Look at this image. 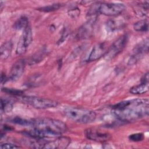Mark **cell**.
Listing matches in <instances>:
<instances>
[{"label":"cell","instance_id":"obj_1","mask_svg":"<svg viewBox=\"0 0 149 149\" xmlns=\"http://www.w3.org/2000/svg\"><path fill=\"white\" fill-rule=\"evenodd\" d=\"M112 114L121 122H133L148 115V100L136 98L119 102L112 107Z\"/></svg>","mask_w":149,"mask_h":149},{"label":"cell","instance_id":"obj_2","mask_svg":"<svg viewBox=\"0 0 149 149\" xmlns=\"http://www.w3.org/2000/svg\"><path fill=\"white\" fill-rule=\"evenodd\" d=\"M31 129L25 132L31 138L44 140L61 136L66 132V125L61 120L49 118H38L31 119Z\"/></svg>","mask_w":149,"mask_h":149},{"label":"cell","instance_id":"obj_3","mask_svg":"<svg viewBox=\"0 0 149 149\" xmlns=\"http://www.w3.org/2000/svg\"><path fill=\"white\" fill-rule=\"evenodd\" d=\"M65 115L70 120L79 123H90L96 118L94 111L81 107H71L65 111Z\"/></svg>","mask_w":149,"mask_h":149},{"label":"cell","instance_id":"obj_4","mask_svg":"<svg viewBox=\"0 0 149 149\" xmlns=\"http://www.w3.org/2000/svg\"><path fill=\"white\" fill-rule=\"evenodd\" d=\"M90 13L93 15L97 13L108 16H115L120 14L125 9V6L120 3L98 2L93 4Z\"/></svg>","mask_w":149,"mask_h":149},{"label":"cell","instance_id":"obj_5","mask_svg":"<svg viewBox=\"0 0 149 149\" xmlns=\"http://www.w3.org/2000/svg\"><path fill=\"white\" fill-rule=\"evenodd\" d=\"M22 101L37 109H48L56 107L58 102L55 100L35 96H23Z\"/></svg>","mask_w":149,"mask_h":149},{"label":"cell","instance_id":"obj_6","mask_svg":"<svg viewBox=\"0 0 149 149\" xmlns=\"http://www.w3.org/2000/svg\"><path fill=\"white\" fill-rule=\"evenodd\" d=\"M33 41L32 30L30 25L26 27L23 30V33L18 41L16 52L17 55H22L24 54L29 46Z\"/></svg>","mask_w":149,"mask_h":149},{"label":"cell","instance_id":"obj_7","mask_svg":"<svg viewBox=\"0 0 149 149\" xmlns=\"http://www.w3.org/2000/svg\"><path fill=\"white\" fill-rule=\"evenodd\" d=\"M128 41V37L126 34L123 35L119 37L108 48L105 58L107 59H111L120 54L126 45Z\"/></svg>","mask_w":149,"mask_h":149},{"label":"cell","instance_id":"obj_8","mask_svg":"<svg viewBox=\"0 0 149 149\" xmlns=\"http://www.w3.org/2000/svg\"><path fill=\"white\" fill-rule=\"evenodd\" d=\"M87 139L100 142L107 141L111 139V136L108 132H102L95 128H88L84 132Z\"/></svg>","mask_w":149,"mask_h":149},{"label":"cell","instance_id":"obj_9","mask_svg":"<svg viewBox=\"0 0 149 149\" xmlns=\"http://www.w3.org/2000/svg\"><path fill=\"white\" fill-rule=\"evenodd\" d=\"M148 51V39L146 38L143 41L139 43L135 47L133 51V54L130 57L129 63H135L140 58Z\"/></svg>","mask_w":149,"mask_h":149},{"label":"cell","instance_id":"obj_10","mask_svg":"<svg viewBox=\"0 0 149 149\" xmlns=\"http://www.w3.org/2000/svg\"><path fill=\"white\" fill-rule=\"evenodd\" d=\"M24 68L25 61L23 59L17 60L11 68L9 73V79L12 81H16L19 79L24 72Z\"/></svg>","mask_w":149,"mask_h":149},{"label":"cell","instance_id":"obj_11","mask_svg":"<svg viewBox=\"0 0 149 149\" xmlns=\"http://www.w3.org/2000/svg\"><path fill=\"white\" fill-rule=\"evenodd\" d=\"M70 143V139L65 136H59L54 140L48 141L45 143L44 148H65L68 147Z\"/></svg>","mask_w":149,"mask_h":149},{"label":"cell","instance_id":"obj_12","mask_svg":"<svg viewBox=\"0 0 149 149\" xmlns=\"http://www.w3.org/2000/svg\"><path fill=\"white\" fill-rule=\"evenodd\" d=\"M108 49L107 45L105 42H100L96 44L93 48L87 59V61L92 62L100 59L105 55Z\"/></svg>","mask_w":149,"mask_h":149},{"label":"cell","instance_id":"obj_13","mask_svg":"<svg viewBox=\"0 0 149 149\" xmlns=\"http://www.w3.org/2000/svg\"><path fill=\"white\" fill-rule=\"evenodd\" d=\"M95 19L96 17L90 19L79 29L78 31V36L80 38H84L88 37L90 35L93 29Z\"/></svg>","mask_w":149,"mask_h":149},{"label":"cell","instance_id":"obj_14","mask_svg":"<svg viewBox=\"0 0 149 149\" xmlns=\"http://www.w3.org/2000/svg\"><path fill=\"white\" fill-rule=\"evenodd\" d=\"M12 49V42L7 41L4 42L1 47V60H6L10 55Z\"/></svg>","mask_w":149,"mask_h":149},{"label":"cell","instance_id":"obj_15","mask_svg":"<svg viewBox=\"0 0 149 149\" xmlns=\"http://www.w3.org/2000/svg\"><path fill=\"white\" fill-rule=\"evenodd\" d=\"M148 91V83L141 82L140 84L133 86L130 89V93L133 94H142Z\"/></svg>","mask_w":149,"mask_h":149},{"label":"cell","instance_id":"obj_16","mask_svg":"<svg viewBox=\"0 0 149 149\" xmlns=\"http://www.w3.org/2000/svg\"><path fill=\"white\" fill-rule=\"evenodd\" d=\"M133 28L137 31L146 32L148 31V22L147 19L140 20L134 24Z\"/></svg>","mask_w":149,"mask_h":149},{"label":"cell","instance_id":"obj_17","mask_svg":"<svg viewBox=\"0 0 149 149\" xmlns=\"http://www.w3.org/2000/svg\"><path fill=\"white\" fill-rule=\"evenodd\" d=\"M46 49H42L39 51L38 52L36 53L33 56L30 58L29 63L30 65H34L40 62L41 60H42V59L46 55Z\"/></svg>","mask_w":149,"mask_h":149},{"label":"cell","instance_id":"obj_18","mask_svg":"<svg viewBox=\"0 0 149 149\" xmlns=\"http://www.w3.org/2000/svg\"><path fill=\"white\" fill-rule=\"evenodd\" d=\"M29 25V23L28 19L25 16H23V17H20L14 23L13 27L15 29H16V30H23Z\"/></svg>","mask_w":149,"mask_h":149},{"label":"cell","instance_id":"obj_19","mask_svg":"<svg viewBox=\"0 0 149 149\" xmlns=\"http://www.w3.org/2000/svg\"><path fill=\"white\" fill-rule=\"evenodd\" d=\"M148 9V2L146 1L142 3L139 4L135 8L136 13L140 16H144L147 13Z\"/></svg>","mask_w":149,"mask_h":149},{"label":"cell","instance_id":"obj_20","mask_svg":"<svg viewBox=\"0 0 149 149\" xmlns=\"http://www.w3.org/2000/svg\"><path fill=\"white\" fill-rule=\"evenodd\" d=\"M1 105V111H3L5 113L10 112L13 108L12 103L8 99H3L2 98Z\"/></svg>","mask_w":149,"mask_h":149},{"label":"cell","instance_id":"obj_21","mask_svg":"<svg viewBox=\"0 0 149 149\" xmlns=\"http://www.w3.org/2000/svg\"><path fill=\"white\" fill-rule=\"evenodd\" d=\"M122 23L118 21H115L113 20H109L107 23V27L108 29L110 31H114L119 29V27H122Z\"/></svg>","mask_w":149,"mask_h":149},{"label":"cell","instance_id":"obj_22","mask_svg":"<svg viewBox=\"0 0 149 149\" xmlns=\"http://www.w3.org/2000/svg\"><path fill=\"white\" fill-rule=\"evenodd\" d=\"M60 6H61L60 3H54L48 6H45L38 8V10L42 12H51V11H54L55 10H57L60 8Z\"/></svg>","mask_w":149,"mask_h":149},{"label":"cell","instance_id":"obj_23","mask_svg":"<svg viewBox=\"0 0 149 149\" xmlns=\"http://www.w3.org/2000/svg\"><path fill=\"white\" fill-rule=\"evenodd\" d=\"M2 90L6 93L12 94L13 95H17L21 97L23 94V92L20 90H16V89H12V88H3Z\"/></svg>","mask_w":149,"mask_h":149},{"label":"cell","instance_id":"obj_24","mask_svg":"<svg viewBox=\"0 0 149 149\" xmlns=\"http://www.w3.org/2000/svg\"><path fill=\"white\" fill-rule=\"evenodd\" d=\"M144 135L141 133H137L132 134L129 136V140L133 141H141L144 139Z\"/></svg>","mask_w":149,"mask_h":149},{"label":"cell","instance_id":"obj_25","mask_svg":"<svg viewBox=\"0 0 149 149\" xmlns=\"http://www.w3.org/2000/svg\"><path fill=\"white\" fill-rule=\"evenodd\" d=\"M1 148L4 149V148H20V146H17L16 144L11 143H8V142H5L3 143H1L0 145Z\"/></svg>","mask_w":149,"mask_h":149},{"label":"cell","instance_id":"obj_26","mask_svg":"<svg viewBox=\"0 0 149 149\" xmlns=\"http://www.w3.org/2000/svg\"><path fill=\"white\" fill-rule=\"evenodd\" d=\"M79 13H80V10H79L78 8L72 9L69 11V15L73 17H76L78 16Z\"/></svg>","mask_w":149,"mask_h":149},{"label":"cell","instance_id":"obj_27","mask_svg":"<svg viewBox=\"0 0 149 149\" xmlns=\"http://www.w3.org/2000/svg\"><path fill=\"white\" fill-rule=\"evenodd\" d=\"M6 80V76H5V75L4 74L2 73L1 77V83L2 84L3 82H5Z\"/></svg>","mask_w":149,"mask_h":149}]
</instances>
